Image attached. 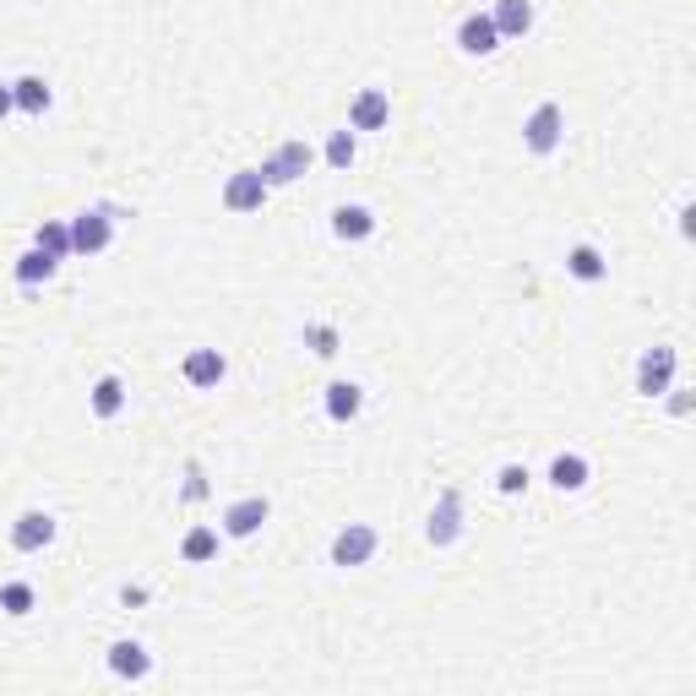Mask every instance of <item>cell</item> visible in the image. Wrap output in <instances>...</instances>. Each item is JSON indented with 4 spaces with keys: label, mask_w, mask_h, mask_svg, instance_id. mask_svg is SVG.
Listing matches in <instances>:
<instances>
[{
    "label": "cell",
    "mask_w": 696,
    "mask_h": 696,
    "mask_svg": "<svg viewBox=\"0 0 696 696\" xmlns=\"http://www.w3.org/2000/svg\"><path fill=\"white\" fill-rule=\"evenodd\" d=\"M354 158H360V136L349 126L332 131V136H326V164H332V169H354Z\"/></svg>",
    "instance_id": "603a6c76"
},
{
    "label": "cell",
    "mask_w": 696,
    "mask_h": 696,
    "mask_svg": "<svg viewBox=\"0 0 696 696\" xmlns=\"http://www.w3.org/2000/svg\"><path fill=\"white\" fill-rule=\"evenodd\" d=\"M305 343H311V354H321V360H332V354H337V332H332V326H321V321L305 326Z\"/></svg>",
    "instance_id": "484cf974"
},
{
    "label": "cell",
    "mask_w": 696,
    "mask_h": 696,
    "mask_svg": "<svg viewBox=\"0 0 696 696\" xmlns=\"http://www.w3.org/2000/svg\"><path fill=\"white\" fill-rule=\"evenodd\" d=\"M110 675H121V681H147V675H153L147 647H142V642H115V647H110Z\"/></svg>",
    "instance_id": "ac0fdd59"
},
{
    "label": "cell",
    "mask_w": 696,
    "mask_h": 696,
    "mask_svg": "<svg viewBox=\"0 0 696 696\" xmlns=\"http://www.w3.org/2000/svg\"><path fill=\"white\" fill-rule=\"evenodd\" d=\"M386 121H392L386 87H360L354 104H349V131H386Z\"/></svg>",
    "instance_id": "ba28073f"
},
{
    "label": "cell",
    "mask_w": 696,
    "mask_h": 696,
    "mask_svg": "<svg viewBox=\"0 0 696 696\" xmlns=\"http://www.w3.org/2000/svg\"><path fill=\"white\" fill-rule=\"evenodd\" d=\"M115 224H121V207H87L71 218V256H98L115 246Z\"/></svg>",
    "instance_id": "6da1fadb"
},
{
    "label": "cell",
    "mask_w": 696,
    "mask_h": 696,
    "mask_svg": "<svg viewBox=\"0 0 696 696\" xmlns=\"http://www.w3.org/2000/svg\"><path fill=\"white\" fill-rule=\"evenodd\" d=\"M528 479H533V474H528L522 463H507V468L496 474V490H501V496H522V490H528Z\"/></svg>",
    "instance_id": "4316f807"
},
{
    "label": "cell",
    "mask_w": 696,
    "mask_h": 696,
    "mask_svg": "<svg viewBox=\"0 0 696 696\" xmlns=\"http://www.w3.org/2000/svg\"><path fill=\"white\" fill-rule=\"evenodd\" d=\"M33 246H39V251H50L55 261H65V256H71V224L44 218V224H39V235H33Z\"/></svg>",
    "instance_id": "7402d4cb"
},
{
    "label": "cell",
    "mask_w": 696,
    "mask_h": 696,
    "mask_svg": "<svg viewBox=\"0 0 696 696\" xmlns=\"http://www.w3.org/2000/svg\"><path fill=\"white\" fill-rule=\"evenodd\" d=\"M261 201H267L261 169H235V175L224 180V207H229V212H261Z\"/></svg>",
    "instance_id": "30bf717a"
},
{
    "label": "cell",
    "mask_w": 696,
    "mask_h": 696,
    "mask_svg": "<svg viewBox=\"0 0 696 696\" xmlns=\"http://www.w3.org/2000/svg\"><path fill=\"white\" fill-rule=\"evenodd\" d=\"M381 550V533L371 522H349V528H337V539H332V567H371V555Z\"/></svg>",
    "instance_id": "277c9868"
},
{
    "label": "cell",
    "mask_w": 696,
    "mask_h": 696,
    "mask_svg": "<svg viewBox=\"0 0 696 696\" xmlns=\"http://www.w3.org/2000/svg\"><path fill=\"white\" fill-rule=\"evenodd\" d=\"M561 142H567V110L544 98V104H539V110L522 121V147H528L533 158H550Z\"/></svg>",
    "instance_id": "7a4b0ae2"
},
{
    "label": "cell",
    "mask_w": 696,
    "mask_h": 696,
    "mask_svg": "<svg viewBox=\"0 0 696 696\" xmlns=\"http://www.w3.org/2000/svg\"><path fill=\"white\" fill-rule=\"evenodd\" d=\"M675 365H681L675 349H664V343L647 349V354L636 360V392H642V397H664V392L675 386Z\"/></svg>",
    "instance_id": "8992f818"
},
{
    "label": "cell",
    "mask_w": 696,
    "mask_h": 696,
    "mask_svg": "<svg viewBox=\"0 0 696 696\" xmlns=\"http://www.w3.org/2000/svg\"><path fill=\"white\" fill-rule=\"evenodd\" d=\"M180 376L196 386V392H212L218 381L229 376V360L218 354V349H190L186 354V365H180Z\"/></svg>",
    "instance_id": "4fadbf2b"
},
{
    "label": "cell",
    "mask_w": 696,
    "mask_h": 696,
    "mask_svg": "<svg viewBox=\"0 0 696 696\" xmlns=\"http://www.w3.org/2000/svg\"><path fill=\"white\" fill-rule=\"evenodd\" d=\"M207 496V485H201V468L190 463V485H186V501H201Z\"/></svg>",
    "instance_id": "f1b7e54d"
},
{
    "label": "cell",
    "mask_w": 696,
    "mask_h": 696,
    "mask_svg": "<svg viewBox=\"0 0 696 696\" xmlns=\"http://www.w3.org/2000/svg\"><path fill=\"white\" fill-rule=\"evenodd\" d=\"M365 414V386L360 381H332L326 386V419L332 425H349V419H360Z\"/></svg>",
    "instance_id": "5bb4252c"
},
{
    "label": "cell",
    "mask_w": 696,
    "mask_h": 696,
    "mask_svg": "<svg viewBox=\"0 0 696 696\" xmlns=\"http://www.w3.org/2000/svg\"><path fill=\"white\" fill-rule=\"evenodd\" d=\"M425 539H430L436 550H446V544L463 539V496H457V490H442V496H436L430 522H425Z\"/></svg>",
    "instance_id": "52a82bcc"
},
{
    "label": "cell",
    "mask_w": 696,
    "mask_h": 696,
    "mask_svg": "<svg viewBox=\"0 0 696 696\" xmlns=\"http://www.w3.org/2000/svg\"><path fill=\"white\" fill-rule=\"evenodd\" d=\"M0 610L22 621V615L33 610V588H28V582H6V588H0Z\"/></svg>",
    "instance_id": "d4e9b609"
},
{
    "label": "cell",
    "mask_w": 696,
    "mask_h": 696,
    "mask_svg": "<svg viewBox=\"0 0 696 696\" xmlns=\"http://www.w3.org/2000/svg\"><path fill=\"white\" fill-rule=\"evenodd\" d=\"M669 392H675V397H669V414L686 419V414H692V392H681V386H669Z\"/></svg>",
    "instance_id": "83f0119b"
},
{
    "label": "cell",
    "mask_w": 696,
    "mask_h": 696,
    "mask_svg": "<svg viewBox=\"0 0 696 696\" xmlns=\"http://www.w3.org/2000/svg\"><path fill=\"white\" fill-rule=\"evenodd\" d=\"M567 272L576 278V283H604V278H610V261H604L599 246H571V251H567Z\"/></svg>",
    "instance_id": "44dd1931"
},
{
    "label": "cell",
    "mask_w": 696,
    "mask_h": 696,
    "mask_svg": "<svg viewBox=\"0 0 696 696\" xmlns=\"http://www.w3.org/2000/svg\"><path fill=\"white\" fill-rule=\"evenodd\" d=\"M17 115V98H11V82H0V121Z\"/></svg>",
    "instance_id": "f546056e"
},
{
    "label": "cell",
    "mask_w": 696,
    "mask_h": 696,
    "mask_svg": "<svg viewBox=\"0 0 696 696\" xmlns=\"http://www.w3.org/2000/svg\"><path fill=\"white\" fill-rule=\"evenodd\" d=\"M267 517H272V501L267 496H246V501H235V507L224 511V533L229 539H251V533H261Z\"/></svg>",
    "instance_id": "8fae6325"
},
{
    "label": "cell",
    "mask_w": 696,
    "mask_h": 696,
    "mask_svg": "<svg viewBox=\"0 0 696 696\" xmlns=\"http://www.w3.org/2000/svg\"><path fill=\"white\" fill-rule=\"evenodd\" d=\"M87 408H93V419H115V414L126 408V381L98 376L93 381V392H87Z\"/></svg>",
    "instance_id": "d6986e66"
},
{
    "label": "cell",
    "mask_w": 696,
    "mask_h": 696,
    "mask_svg": "<svg viewBox=\"0 0 696 696\" xmlns=\"http://www.w3.org/2000/svg\"><path fill=\"white\" fill-rule=\"evenodd\" d=\"M55 533H61V522H55L50 511L28 507L17 522H11V550H17V555H39V550L55 544Z\"/></svg>",
    "instance_id": "5b68a950"
},
{
    "label": "cell",
    "mask_w": 696,
    "mask_h": 696,
    "mask_svg": "<svg viewBox=\"0 0 696 696\" xmlns=\"http://www.w3.org/2000/svg\"><path fill=\"white\" fill-rule=\"evenodd\" d=\"M311 164H316V147L311 142H283L267 164H261V180H267V190H278V186H294L300 175H311Z\"/></svg>",
    "instance_id": "3957f363"
},
{
    "label": "cell",
    "mask_w": 696,
    "mask_h": 696,
    "mask_svg": "<svg viewBox=\"0 0 696 696\" xmlns=\"http://www.w3.org/2000/svg\"><path fill=\"white\" fill-rule=\"evenodd\" d=\"M588 479H593V463H588L582 451H561V457L550 463V485H555L561 496H576Z\"/></svg>",
    "instance_id": "2e32d148"
},
{
    "label": "cell",
    "mask_w": 696,
    "mask_h": 696,
    "mask_svg": "<svg viewBox=\"0 0 696 696\" xmlns=\"http://www.w3.org/2000/svg\"><path fill=\"white\" fill-rule=\"evenodd\" d=\"M11 272H17V283H22V289H39V283H50V278L61 272V261H55L50 251H39V246H33V251L17 256V267H11Z\"/></svg>",
    "instance_id": "ffe728a7"
},
{
    "label": "cell",
    "mask_w": 696,
    "mask_h": 696,
    "mask_svg": "<svg viewBox=\"0 0 696 696\" xmlns=\"http://www.w3.org/2000/svg\"><path fill=\"white\" fill-rule=\"evenodd\" d=\"M490 22H496L501 39L533 33V0H496V6H490Z\"/></svg>",
    "instance_id": "9a60e30c"
},
{
    "label": "cell",
    "mask_w": 696,
    "mask_h": 696,
    "mask_svg": "<svg viewBox=\"0 0 696 696\" xmlns=\"http://www.w3.org/2000/svg\"><path fill=\"white\" fill-rule=\"evenodd\" d=\"M180 555H186L190 567L212 561V555H218V533H212V528H190L186 539H180Z\"/></svg>",
    "instance_id": "cb8c5ba5"
},
{
    "label": "cell",
    "mask_w": 696,
    "mask_h": 696,
    "mask_svg": "<svg viewBox=\"0 0 696 696\" xmlns=\"http://www.w3.org/2000/svg\"><path fill=\"white\" fill-rule=\"evenodd\" d=\"M457 50H463V55H496V50H501V33H496L490 11H468V17L457 22Z\"/></svg>",
    "instance_id": "9c48e42d"
},
{
    "label": "cell",
    "mask_w": 696,
    "mask_h": 696,
    "mask_svg": "<svg viewBox=\"0 0 696 696\" xmlns=\"http://www.w3.org/2000/svg\"><path fill=\"white\" fill-rule=\"evenodd\" d=\"M11 98H17V110H22V115H33V121H44V115H50V104H55V93H50V82H44V76H17V82H11Z\"/></svg>",
    "instance_id": "e0dca14e"
},
{
    "label": "cell",
    "mask_w": 696,
    "mask_h": 696,
    "mask_svg": "<svg viewBox=\"0 0 696 696\" xmlns=\"http://www.w3.org/2000/svg\"><path fill=\"white\" fill-rule=\"evenodd\" d=\"M332 235H337L343 246H360V240L376 235V212L360 207V201H343V207H332Z\"/></svg>",
    "instance_id": "7c38bea8"
}]
</instances>
